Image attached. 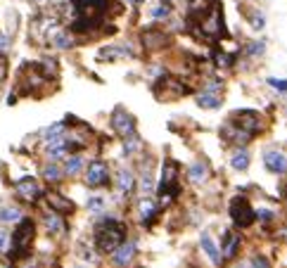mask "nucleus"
I'll list each match as a JSON object with an SVG mask.
<instances>
[{
	"instance_id": "obj_22",
	"label": "nucleus",
	"mask_w": 287,
	"mask_h": 268,
	"mask_svg": "<svg viewBox=\"0 0 287 268\" xmlns=\"http://www.w3.org/2000/svg\"><path fill=\"white\" fill-rule=\"evenodd\" d=\"M24 218L22 209L17 204H3L0 206V225H17Z\"/></svg>"
},
{
	"instance_id": "obj_18",
	"label": "nucleus",
	"mask_w": 287,
	"mask_h": 268,
	"mask_svg": "<svg viewBox=\"0 0 287 268\" xmlns=\"http://www.w3.org/2000/svg\"><path fill=\"white\" fill-rule=\"evenodd\" d=\"M41 178H43L48 185H60L64 178H67V174H64V166L57 162H45L43 168H41Z\"/></svg>"
},
{
	"instance_id": "obj_23",
	"label": "nucleus",
	"mask_w": 287,
	"mask_h": 268,
	"mask_svg": "<svg viewBox=\"0 0 287 268\" xmlns=\"http://www.w3.org/2000/svg\"><path fill=\"white\" fill-rule=\"evenodd\" d=\"M197 107H202V109H221L223 107V98H221V93H207V90H202L197 95Z\"/></svg>"
},
{
	"instance_id": "obj_17",
	"label": "nucleus",
	"mask_w": 287,
	"mask_h": 268,
	"mask_svg": "<svg viewBox=\"0 0 287 268\" xmlns=\"http://www.w3.org/2000/svg\"><path fill=\"white\" fill-rule=\"evenodd\" d=\"M135 174L131 171V168H119V174H116V190H119V195L121 197H131L135 190Z\"/></svg>"
},
{
	"instance_id": "obj_33",
	"label": "nucleus",
	"mask_w": 287,
	"mask_h": 268,
	"mask_svg": "<svg viewBox=\"0 0 287 268\" xmlns=\"http://www.w3.org/2000/svg\"><path fill=\"white\" fill-rule=\"evenodd\" d=\"M10 45H12V33L0 31V55H7Z\"/></svg>"
},
{
	"instance_id": "obj_14",
	"label": "nucleus",
	"mask_w": 287,
	"mask_h": 268,
	"mask_svg": "<svg viewBox=\"0 0 287 268\" xmlns=\"http://www.w3.org/2000/svg\"><path fill=\"white\" fill-rule=\"evenodd\" d=\"M200 247H202V254L211 261V266L221 268L223 263H226V261H223V256H221V247L214 242V237H211V233H209V231H204L200 235Z\"/></svg>"
},
{
	"instance_id": "obj_31",
	"label": "nucleus",
	"mask_w": 287,
	"mask_h": 268,
	"mask_svg": "<svg viewBox=\"0 0 287 268\" xmlns=\"http://www.w3.org/2000/svg\"><path fill=\"white\" fill-rule=\"evenodd\" d=\"M266 83H268V88H273L275 93L287 95V79H275V76H268Z\"/></svg>"
},
{
	"instance_id": "obj_24",
	"label": "nucleus",
	"mask_w": 287,
	"mask_h": 268,
	"mask_svg": "<svg viewBox=\"0 0 287 268\" xmlns=\"http://www.w3.org/2000/svg\"><path fill=\"white\" fill-rule=\"evenodd\" d=\"M62 166H64V174L71 178V176H79L81 171L86 168V162H83V157H81L79 152H74V155H69L67 159H64V164H62Z\"/></svg>"
},
{
	"instance_id": "obj_30",
	"label": "nucleus",
	"mask_w": 287,
	"mask_h": 268,
	"mask_svg": "<svg viewBox=\"0 0 287 268\" xmlns=\"http://www.w3.org/2000/svg\"><path fill=\"white\" fill-rule=\"evenodd\" d=\"M150 14H152L154 19H166L171 14V3H164V0H162L159 5H154L152 10H150Z\"/></svg>"
},
{
	"instance_id": "obj_37",
	"label": "nucleus",
	"mask_w": 287,
	"mask_h": 268,
	"mask_svg": "<svg viewBox=\"0 0 287 268\" xmlns=\"http://www.w3.org/2000/svg\"><path fill=\"white\" fill-rule=\"evenodd\" d=\"M275 237H278L280 242L287 244V223H285V225H278V228H275Z\"/></svg>"
},
{
	"instance_id": "obj_15",
	"label": "nucleus",
	"mask_w": 287,
	"mask_h": 268,
	"mask_svg": "<svg viewBox=\"0 0 287 268\" xmlns=\"http://www.w3.org/2000/svg\"><path fill=\"white\" fill-rule=\"evenodd\" d=\"M159 212H162L159 202L154 197H150V195H142L140 202H138V218H140V223L152 225V221L159 216Z\"/></svg>"
},
{
	"instance_id": "obj_3",
	"label": "nucleus",
	"mask_w": 287,
	"mask_h": 268,
	"mask_svg": "<svg viewBox=\"0 0 287 268\" xmlns=\"http://www.w3.org/2000/svg\"><path fill=\"white\" fill-rule=\"evenodd\" d=\"M181 195V166L176 159H164L162 164V176H159V185H157V197L159 206L166 209L178 200Z\"/></svg>"
},
{
	"instance_id": "obj_39",
	"label": "nucleus",
	"mask_w": 287,
	"mask_h": 268,
	"mask_svg": "<svg viewBox=\"0 0 287 268\" xmlns=\"http://www.w3.org/2000/svg\"><path fill=\"white\" fill-rule=\"evenodd\" d=\"M131 5H142V3H145V0H129Z\"/></svg>"
},
{
	"instance_id": "obj_1",
	"label": "nucleus",
	"mask_w": 287,
	"mask_h": 268,
	"mask_svg": "<svg viewBox=\"0 0 287 268\" xmlns=\"http://www.w3.org/2000/svg\"><path fill=\"white\" fill-rule=\"evenodd\" d=\"M33 240H36V221L29 216H24L10 233V244H7L5 259L10 263L24 261L31 256V247H33Z\"/></svg>"
},
{
	"instance_id": "obj_29",
	"label": "nucleus",
	"mask_w": 287,
	"mask_h": 268,
	"mask_svg": "<svg viewBox=\"0 0 287 268\" xmlns=\"http://www.w3.org/2000/svg\"><path fill=\"white\" fill-rule=\"evenodd\" d=\"M257 221L263 225H273L278 223V212H273V209H266V206H259L257 209Z\"/></svg>"
},
{
	"instance_id": "obj_9",
	"label": "nucleus",
	"mask_w": 287,
	"mask_h": 268,
	"mask_svg": "<svg viewBox=\"0 0 287 268\" xmlns=\"http://www.w3.org/2000/svg\"><path fill=\"white\" fill-rule=\"evenodd\" d=\"M263 168L273 176H287V152L278 145H271L263 150Z\"/></svg>"
},
{
	"instance_id": "obj_13",
	"label": "nucleus",
	"mask_w": 287,
	"mask_h": 268,
	"mask_svg": "<svg viewBox=\"0 0 287 268\" xmlns=\"http://www.w3.org/2000/svg\"><path fill=\"white\" fill-rule=\"evenodd\" d=\"M41 223H43L45 233H48V235H52V237L67 235V231H69V225H67V221H64V216H62V214L50 212V209L43 214V216H41Z\"/></svg>"
},
{
	"instance_id": "obj_28",
	"label": "nucleus",
	"mask_w": 287,
	"mask_h": 268,
	"mask_svg": "<svg viewBox=\"0 0 287 268\" xmlns=\"http://www.w3.org/2000/svg\"><path fill=\"white\" fill-rule=\"evenodd\" d=\"M263 52H266V41H249V43L244 45V55L252 57V60L263 57Z\"/></svg>"
},
{
	"instance_id": "obj_21",
	"label": "nucleus",
	"mask_w": 287,
	"mask_h": 268,
	"mask_svg": "<svg viewBox=\"0 0 287 268\" xmlns=\"http://www.w3.org/2000/svg\"><path fill=\"white\" fill-rule=\"evenodd\" d=\"M249 164H252V155L247 150V145H240V147H235L230 152V168H235V171H247Z\"/></svg>"
},
{
	"instance_id": "obj_32",
	"label": "nucleus",
	"mask_w": 287,
	"mask_h": 268,
	"mask_svg": "<svg viewBox=\"0 0 287 268\" xmlns=\"http://www.w3.org/2000/svg\"><path fill=\"white\" fill-rule=\"evenodd\" d=\"M214 62H216V67H232L235 64V55H228V52H223V50H216L214 52Z\"/></svg>"
},
{
	"instance_id": "obj_35",
	"label": "nucleus",
	"mask_w": 287,
	"mask_h": 268,
	"mask_svg": "<svg viewBox=\"0 0 287 268\" xmlns=\"http://www.w3.org/2000/svg\"><path fill=\"white\" fill-rule=\"evenodd\" d=\"M102 206H104V197H91V200H88V209H91V212H100Z\"/></svg>"
},
{
	"instance_id": "obj_7",
	"label": "nucleus",
	"mask_w": 287,
	"mask_h": 268,
	"mask_svg": "<svg viewBox=\"0 0 287 268\" xmlns=\"http://www.w3.org/2000/svg\"><path fill=\"white\" fill-rule=\"evenodd\" d=\"M110 178H112V171H110V164L104 162V159H93L86 166V171H83V181L93 190L110 185Z\"/></svg>"
},
{
	"instance_id": "obj_38",
	"label": "nucleus",
	"mask_w": 287,
	"mask_h": 268,
	"mask_svg": "<svg viewBox=\"0 0 287 268\" xmlns=\"http://www.w3.org/2000/svg\"><path fill=\"white\" fill-rule=\"evenodd\" d=\"M278 193H280V197L287 202V181H282L280 185H278Z\"/></svg>"
},
{
	"instance_id": "obj_12",
	"label": "nucleus",
	"mask_w": 287,
	"mask_h": 268,
	"mask_svg": "<svg viewBox=\"0 0 287 268\" xmlns=\"http://www.w3.org/2000/svg\"><path fill=\"white\" fill-rule=\"evenodd\" d=\"M45 204H48L50 212H55V214H62V216H69V214L76 212V204H74L69 197H64V195L55 193V190H48L45 193Z\"/></svg>"
},
{
	"instance_id": "obj_2",
	"label": "nucleus",
	"mask_w": 287,
	"mask_h": 268,
	"mask_svg": "<svg viewBox=\"0 0 287 268\" xmlns=\"http://www.w3.org/2000/svg\"><path fill=\"white\" fill-rule=\"evenodd\" d=\"M126 235H129L126 223H121V221L114 216H102L98 221V225H95V233H93L95 250H98L100 254H112L119 244L126 242Z\"/></svg>"
},
{
	"instance_id": "obj_16",
	"label": "nucleus",
	"mask_w": 287,
	"mask_h": 268,
	"mask_svg": "<svg viewBox=\"0 0 287 268\" xmlns=\"http://www.w3.org/2000/svg\"><path fill=\"white\" fill-rule=\"evenodd\" d=\"M209 178H211V166H209L207 159H197L188 166V181L192 185H204Z\"/></svg>"
},
{
	"instance_id": "obj_41",
	"label": "nucleus",
	"mask_w": 287,
	"mask_h": 268,
	"mask_svg": "<svg viewBox=\"0 0 287 268\" xmlns=\"http://www.w3.org/2000/svg\"><path fill=\"white\" fill-rule=\"evenodd\" d=\"M74 268H91V266H86V263H79V266H74Z\"/></svg>"
},
{
	"instance_id": "obj_25",
	"label": "nucleus",
	"mask_w": 287,
	"mask_h": 268,
	"mask_svg": "<svg viewBox=\"0 0 287 268\" xmlns=\"http://www.w3.org/2000/svg\"><path fill=\"white\" fill-rule=\"evenodd\" d=\"M235 268H271V261H268V256H266V254H261V252H254L252 256L242 259V261H240Z\"/></svg>"
},
{
	"instance_id": "obj_11",
	"label": "nucleus",
	"mask_w": 287,
	"mask_h": 268,
	"mask_svg": "<svg viewBox=\"0 0 287 268\" xmlns=\"http://www.w3.org/2000/svg\"><path fill=\"white\" fill-rule=\"evenodd\" d=\"M135 254H138L135 242L133 240H126V242H121L110 254V261H112V266H116V268H126V266H131V261L135 259Z\"/></svg>"
},
{
	"instance_id": "obj_40",
	"label": "nucleus",
	"mask_w": 287,
	"mask_h": 268,
	"mask_svg": "<svg viewBox=\"0 0 287 268\" xmlns=\"http://www.w3.org/2000/svg\"><path fill=\"white\" fill-rule=\"evenodd\" d=\"M0 268H14V263H0Z\"/></svg>"
},
{
	"instance_id": "obj_19",
	"label": "nucleus",
	"mask_w": 287,
	"mask_h": 268,
	"mask_svg": "<svg viewBox=\"0 0 287 268\" xmlns=\"http://www.w3.org/2000/svg\"><path fill=\"white\" fill-rule=\"evenodd\" d=\"M135 52L131 50L129 45H107V48H102L100 50V60H107V62H116V60H129V57H133Z\"/></svg>"
},
{
	"instance_id": "obj_8",
	"label": "nucleus",
	"mask_w": 287,
	"mask_h": 268,
	"mask_svg": "<svg viewBox=\"0 0 287 268\" xmlns=\"http://www.w3.org/2000/svg\"><path fill=\"white\" fill-rule=\"evenodd\" d=\"M12 187H14V195L22 202H26V204H38L45 197V193L41 190V185H38V181L33 176H22V178H17Z\"/></svg>"
},
{
	"instance_id": "obj_6",
	"label": "nucleus",
	"mask_w": 287,
	"mask_h": 268,
	"mask_svg": "<svg viewBox=\"0 0 287 268\" xmlns=\"http://www.w3.org/2000/svg\"><path fill=\"white\" fill-rule=\"evenodd\" d=\"M110 126H112V131H114L116 136L121 138V140H129V138L138 136L135 117H133L131 112H126L123 107H116L114 112H112V117H110Z\"/></svg>"
},
{
	"instance_id": "obj_36",
	"label": "nucleus",
	"mask_w": 287,
	"mask_h": 268,
	"mask_svg": "<svg viewBox=\"0 0 287 268\" xmlns=\"http://www.w3.org/2000/svg\"><path fill=\"white\" fill-rule=\"evenodd\" d=\"M7 244H10V233L0 231V254H5L7 252Z\"/></svg>"
},
{
	"instance_id": "obj_5",
	"label": "nucleus",
	"mask_w": 287,
	"mask_h": 268,
	"mask_svg": "<svg viewBox=\"0 0 287 268\" xmlns=\"http://www.w3.org/2000/svg\"><path fill=\"white\" fill-rule=\"evenodd\" d=\"M228 121L232 126H238L240 131L249 133L252 138H257L259 133H263V117L257 109H238V112H232V117Z\"/></svg>"
},
{
	"instance_id": "obj_27",
	"label": "nucleus",
	"mask_w": 287,
	"mask_h": 268,
	"mask_svg": "<svg viewBox=\"0 0 287 268\" xmlns=\"http://www.w3.org/2000/svg\"><path fill=\"white\" fill-rule=\"evenodd\" d=\"M50 43L55 45L57 50H69V48H74V45H76V41H74V33L71 31H57L55 36L50 38Z\"/></svg>"
},
{
	"instance_id": "obj_10",
	"label": "nucleus",
	"mask_w": 287,
	"mask_h": 268,
	"mask_svg": "<svg viewBox=\"0 0 287 268\" xmlns=\"http://www.w3.org/2000/svg\"><path fill=\"white\" fill-rule=\"evenodd\" d=\"M240 250H242V235H240V231L228 228V231L221 235V256H223V261L226 263L235 261Z\"/></svg>"
},
{
	"instance_id": "obj_34",
	"label": "nucleus",
	"mask_w": 287,
	"mask_h": 268,
	"mask_svg": "<svg viewBox=\"0 0 287 268\" xmlns=\"http://www.w3.org/2000/svg\"><path fill=\"white\" fill-rule=\"evenodd\" d=\"M154 187V181H152V174L150 171H145V174L140 176V190H142V195H147L150 190Z\"/></svg>"
},
{
	"instance_id": "obj_26",
	"label": "nucleus",
	"mask_w": 287,
	"mask_h": 268,
	"mask_svg": "<svg viewBox=\"0 0 287 268\" xmlns=\"http://www.w3.org/2000/svg\"><path fill=\"white\" fill-rule=\"evenodd\" d=\"M244 19L249 22V26L254 29V31H263V26H266V14H263L259 7L244 10Z\"/></svg>"
},
{
	"instance_id": "obj_4",
	"label": "nucleus",
	"mask_w": 287,
	"mask_h": 268,
	"mask_svg": "<svg viewBox=\"0 0 287 268\" xmlns=\"http://www.w3.org/2000/svg\"><path fill=\"white\" fill-rule=\"evenodd\" d=\"M228 216H230L232 225L238 231H247L252 225L257 223V209L252 206V202L244 197V195H235L230 200V206H228Z\"/></svg>"
},
{
	"instance_id": "obj_20",
	"label": "nucleus",
	"mask_w": 287,
	"mask_h": 268,
	"mask_svg": "<svg viewBox=\"0 0 287 268\" xmlns=\"http://www.w3.org/2000/svg\"><path fill=\"white\" fill-rule=\"evenodd\" d=\"M166 43H169V36L164 31H159V29H147V31H142V45H145L147 50H159Z\"/></svg>"
}]
</instances>
